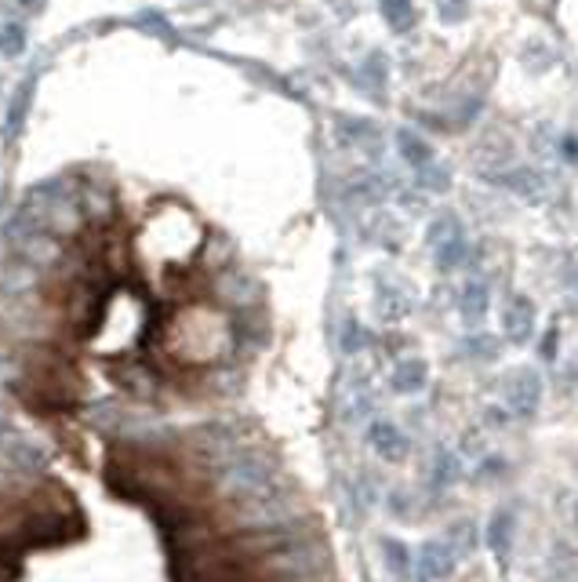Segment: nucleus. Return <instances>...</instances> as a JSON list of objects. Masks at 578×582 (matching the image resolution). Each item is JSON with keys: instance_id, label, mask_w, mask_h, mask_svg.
<instances>
[{"instance_id": "obj_1", "label": "nucleus", "mask_w": 578, "mask_h": 582, "mask_svg": "<svg viewBox=\"0 0 578 582\" xmlns=\"http://www.w3.org/2000/svg\"><path fill=\"white\" fill-rule=\"evenodd\" d=\"M211 484H215V495L226 499L230 506H244V502L259 499V495L273 492L284 484L277 462L270 459L259 448H244V452L230 455L211 466Z\"/></svg>"}, {"instance_id": "obj_2", "label": "nucleus", "mask_w": 578, "mask_h": 582, "mask_svg": "<svg viewBox=\"0 0 578 582\" xmlns=\"http://www.w3.org/2000/svg\"><path fill=\"white\" fill-rule=\"evenodd\" d=\"M262 575L270 582L280 579H309V575H328L331 572V550L320 535H306V539L280 546V550L262 557Z\"/></svg>"}, {"instance_id": "obj_3", "label": "nucleus", "mask_w": 578, "mask_h": 582, "mask_svg": "<svg viewBox=\"0 0 578 582\" xmlns=\"http://www.w3.org/2000/svg\"><path fill=\"white\" fill-rule=\"evenodd\" d=\"M291 521H302V506H299V495L291 492L288 484H280V488L244 502V506H233V524H237L240 532H251V535L270 532V528H284Z\"/></svg>"}, {"instance_id": "obj_4", "label": "nucleus", "mask_w": 578, "mask_h": 582, "mask_svg": "<svg viewBox=\"0 0 578 582\" xmlns=\"http://www.w3.org/2000/svg\"><path fill=\"white\" fill-rule=\"evenodd\" d=\"M484 179H488L491 186L509 190L517 201H524V204H542V197H546V179H542V171L528 168V164H513V168L488 171Z\"/></svg>"}, {"instance_id": "obj_5", "label": "nucleus", "mask_w": 578, "mask_h": 582, "mask_svg": "<svg viewBox=\"0 0 578 582\" xmlns=\"http://www.w3.org/2000/svg\"><path fill=\"white\" fill-rule=\"evenodd\" d=\"M506 397L517 419H535L542 408V375L535 368H517L509 375Z\"/></svg>"}, {"instance_id": "obj_6", "label": "nucleus", "mask_w": 578, "mask_h": 582, "mask_svg": "<svg viewBox=\"0 0 578 582\" xmlns=\"http://www.w3.org/2000/svg\"><path fill=\"white\" fill-rule=\"evenodd\" d=\"M459 568V557L451 553V546L444 539H426L415 553V572H419V582H444L455 575Z\"/></svg>"}, {"instance_id": "obj_7", "label": "nucleus", "mask_w": 578, "mask_h": 582, "mask_svg": "<svg viewBox=\"0 0 578 582\" xmlns=\"http://www.w3.org/2000/svg\"><path fill=\"white\" fill-rule=\"evenodd\" d=\"M502 328H506V339L513 346H524V342L535 339V328H539V306L531 295H513L502 310Z\"/></svg>"}, {"instance_id": "obj_8", "label": "nucleus", "mask_w": 578, "mask_h": 582, "mask_svg": "<svg viewBox=\"0 0 578 582\" xmlns=\"http://www.w3.org/2000/svg\"><path fill=\"white\" fill-rule=\"evenodd\" d=\"M368 444H371V452L379 455L382 462H404L411 455V441H408V433L400 430L397 422H389V419H375L368 426Z\"/></svg>"}, {"instance_id": "obj_9", "label": "nucleus", "mask_w": 578, "mask_h": 582, "mask_svg": "<svg viewBox=\"0 0 578 582\" xmlns=\"http://www.w3.org/2000/svg\"><path fill=\"white\" fill-rule=\"evenodd\" d=\"M335 142H339L342 150H368V146H375L379 150L382 146V135H379V124L375 121H364V117H339L335 121Z\"/></svg>"}, {"instance_id": "obj_10", "label": "nucleus", "mask_w": 578, "mask_h": 582, "mask_svg": "<svg viewBox=\"0 0 578 582\" xmlns=\"http://www.w3.org/2000/svg\"><path fill=\"white\" fill-rule=\"evenodd\" d=\"M429 386V364L422 357H404V361L393 364L389 372V390L400 393V397H415Z\"/></svg>"}, {"instance_id": "obj_11", "label": "nucleus", "mask_w": 578, "mask_h": 582, "mask_svg": "<svg viewBox=\"0 0 578 582\" xmlns=\"http://www.w3.org/2000/svg\"><path fill=\"white\" fill-rule=\"evenodd\" d=\"M33 95H37V73H33V77H26V81L19 84V91L11 95L8 113H4V142H15L22 135L26 113H30V106H33Z\"/></svg>"}, {"instance_id": "obj_12", "label": "nucleus", "mask_w": 578, "mask_h": 582, "mask_svg": "<svg viewBox=\"0 0 578 582\" xmlns=\"http://www.w3.org/2000/svg\"><path fill=\"white\" fill-rule=\"evenodd\" d=\"M488 310H491V284L484 281V277H473V281H466V288H462V295H459L462 321H466L469 328H477V324H484Z\"/></svg>"}, {"instance_id": "obj_13", "label": "nucleus", "mask_w": 578, "mask_h": 582, "mask_svg": "<svg viewBox=\"0 0 578 582\" xmlns=\"http://www.w3.org/2000/svg\"><path fill=\"white\" fill-rule=\"evenodd\" d=\"M375 313H379L386 324L404 321V317L411 313V295L404 288H397V284L379 281L375 284Z\"/></svg>"}, {"instance_id": "obj_14", "label": "nucleus", "mask_w": 578, "mask_h": 582, "mask_svg": "<svg viewBox=\"0 0 578 582\" xmlns=\"http://www.w3.org/2000/svg\"><path fill=\"white\" fill-rule=\"evenodd\" d=\"M397 153H400V161L408 164V168H415V171H422L426 164L437 161V150L422 139L419 131H411V128L397 131Z\"/></svg>"}, {"instance_id": "obj_15", "label": "nucleus", "mask_w": 578, "mask_h": 582, "mask_svg": "<svg viewBox=\"0 0 578 582\" xmlns=\"http://www.w3.org/2000/svg\"><path fill=\"white\" fill-rule=\"evenodd\" d=\"M433 259H437V270L440 273H455L462 266V262L469 259V237L466 230H451L448 237L440 244H433Z\"/></svg>"}, {"instance_id": "obj_16", "label": "nucleus", "mask_w": 578, "mask_h": 582, "mask_svg": "<svg viewBox=\"0 0 578 582\" xmlns=\"http://www.w3.org/2000/svg\"><path fill=\"white\" fill-rule=\"evenodd\" d=\"M382 557H386V568L393 579L408 582L411 575H415V553L408 550V542L404 539H382Z\"/></svg>"}, {"instance_id": "obj_17", "label": "nucleus", "mask_w": 578, "mask_h": 582, "mask_svg": "<svg viewBox=\"0 0 578 582\" xmlns=\"http://www.w3.org/2000/svg\"><path fill=\"white\" fill-rule=\"evenodd\" d=\"M513 513L509 510H499V513H491V521H488V546L491 553H495V561L506 564L509 557V546H513Z\"/></svg>"}, {"instance_id": "obj_18", "label": "nucleus", "mask_w": 578, "mask_h": 582, "mask_svg": "<svg viewBox=\"0 0 578 582\" xmlns=\"http://www.w3.org/2000/svg\"><path fill=\"white\" fill-rule=\"evenodd\" d=\"M379 15L393 33H411L419 19L411 0H379Z\"/></svg>"}, {"instance_id": "obj_19", "label": "nucleus", "mask_w": 578, "mask_h": 582, "mask_svg": "<svg viewBox=\"0 0 578 582\" xmlns=\"http://www.w3.org/2000/svg\"><path fill=\"white\" fill-rule=\"evenodd\" d=\"M520 62H524V70L535 73V77H542V73L553 70V62H557V51L549 48L546 41H539V37H531L524 48H520Z\"/></svg>"}, {"instance_id": "obj_20", "label": "nucleus", "mask_w": 578, "mask_h": 582, "mask_svg": "<svg viewBox=\"0 0 578 582\" xmlns=\"http://www.w3.org/2000/svg\"><path fill=\"white\" fill-rule=\"evenodd\" d=\"M462 477V466H459V455L451 452V448H437V452H433V477H429V481H433V488H451V484L459 481Z\"/></svg>"}, {"instance_id": "obj_21", "label": "nucleus", "mask_w": 578, "mask_h": 582, "mask_svg": "<svg viewBox=\"0 0 578 582\" xmlns=\"http://www.w3.org/2000/svg\"><path fill=\"white\" fill-rule=\"evenodd\" d=\"M415 182H419L426 193H448L451 190V171L444 164H426L422 171H415Z\"/></svg>"}, {"instance_id": "obj_22", "label": "nucleus", "mask_w": 578, "mask_h": 582, "mask_svg": "<svg viewBox=\"0 0 578 582\" xmlns=\"http://www.w3.org/2000/svg\"><path fill=\"white\" fill-rule=\"evenodd\" d=\"M22 51H26V26L22 22H8L0 30V55L4 59H19Z\"/></svg>"}, {"instance_id": "obj_23", "label": "nucleus", "mask_w": 578, "mask_h": 582, "mask_svg": "<svg viewBox=\"0 0 578 582\" xmlns=\"http://www.w3.org/2000/svg\"><path fill=\"white\" fill-rule=\"evenodd\" d=\"M451 546V553H455V557H469V553H473V546H477V539H473V524L469 521H459L455 524V528H451V535L448 539H444Z\"/></svg>"}, {"instance_id": "obj_24", "label": "nucleus", "mask_w": 578, "mask_h": 582, "mask_svg": "<svg viewBox=\"0 0 578 582\" xmlns=\"http://www.w3.org/2000/svg\"><path fill=\"white\" fill-rule=\"evenodd\" d=\"M368 342H371V335H368V328H360L357 321H346L342 324V339H339V346H342V353H360V350H368Z\"/></svg>"}, {"instance_id": "obj_25", "label": "nucleus", "mask_w": 578, "mask_h": 582, "mask_svg": "<svg viewBox=\"0 0 578 582\" xmlns=\"http://www.w3.org/2000/svg\"><path fill=\"white\" fill-rule=\"evenodd\" d=\"M466 350L473 353V361H495V357H499V339H495V335L477 332L466 339Z\"/></svg>"}, {"instance_id": "obj_26", "label": "nucleus", "mask_w": 578, "mask_h": 582, "mask_svg": "<svg viewBox=\"0 0 578 582\" xmlns=\"http://www.w3.org/2000/svg\"><path fill=\"white\" fill-rule=\"evenodd\" d=\"M437 15L440 22L455 26V22H462L469 15V0H437Z\"/></svg>"}, {"instance_id": "obj_27", "label": "nucleus", "mask_w": 578, "mask_h": 582, "mask_svg": "<svg viewBox=\"0 0 578 582\" xmlns=\"http://www.w3.org/2000/svg\"><path fill=\"white\" fill-rule=\"evenodd\" d=\"M484 106H488V95L484 91H477L469 102H462V110H459V121H455V128H462V124H473L484 113Z\"/></svg>"}, {"instance_id": "obj_28", "label": "nucleus", "mask_w": 578, "mask_h": 582, "mask_svg": "<svg viewBox=\"0 0 578 582\" xmlns=\"http://www.w3.org/2000/svg\"><path fill=\"white\" fill-rule=\"evenodd\" d=\"M222 291H226V295H230L233 302H251V277H237V273H233L230 281L222 284Z\"/></svg>"}, {"instance_id": "obj_29", "label": "nucleus", "mask_w": 578, "mask_h": 582, "mask_svg": "<svg viewBox=\"0 0 578 582\" xmlns=\"http://www.w3.org/2000/svg\"><path fill=\"white\" fill-rule=\"evenodd\" d=\"M557 346H560V335H557V328H546V335H542V342H539V357L542 361H553L557 357Z\"/></svg>"}, {"instance_id": "obj_30", "label": "nucleus", "mask_w": 578, "mask_h": 582, "mask_svg": "<svg viewBox=\"0 0 578 582\" xmlns=\"http://www.w3.org/2000/svg\"><path fill=\"white\" fill-rule=\"evenodd\" d=\"M560 153H564V161L568 164H578V135H564V139H560Z\"/></svg>"}, {"instance_id": "obj_31", "label": "nucleus", "mask_w": 578, "mask_h": 582, "mask_svg": "<svg viewBox=\"0 0 578 582\" xmlns=\"http://www.w3.org/2000/svg\"><path fill=\"white\" fill-rule=\"evenodd\" d=\"M484 422H488V426H506L509 422L506 408H488V412H484Z\"/></svg>"}, {"instance_id": "obj_32", "label": "nucleus", "mask_w": 578, "mask_h": 582, "mask_svg": "<svg viewBox=\"0 0 578 582\" xmlns=\"http://www.w3.org/2000/svg\"><path fill=\"white\" fill-rule=\"evenodd\" d=\"M280 582H335V575H309V579H280Z\"/></svg>"}, {"instance_id": "obj_33", "label": "nucleus", "mask_w": 578, "mask_h": 582, "mask_svg": "<svg viewBox=\"0 0 578 582\" xmlns=\"http://www.w3.org/2000/svg\"><path fill=\"white\" fill-rule=\"evenodd\" d=\"M571 521H575V528H578V499H575V510H571Z\"/></svg>"}]
</instances>
